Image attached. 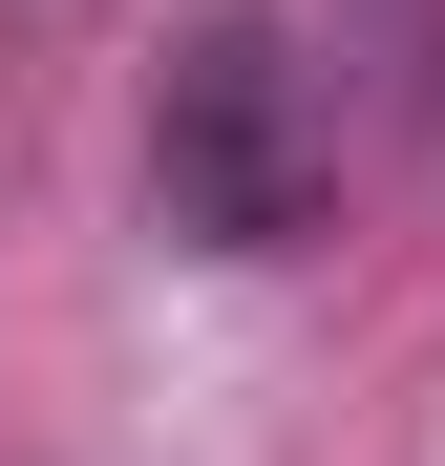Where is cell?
Returning a JSON list of instances; mask_svg holds the SVG:
<instances>
[{"instance_id":"6da1fadb","label":"cell","mask_w":445,"mask_h":466,"mask_svg":"<svg viewBox=\"0 0 445 466\" xmlns=\"http://www.w3.org/2000/svg\"><path fill=\"white\" fill-rule=\"evenodd\" d=\"M148 212H170V255H319V212H339V86H319V43L297 22H191L170 64H148Z\"/></svg>"}]
</instances>
